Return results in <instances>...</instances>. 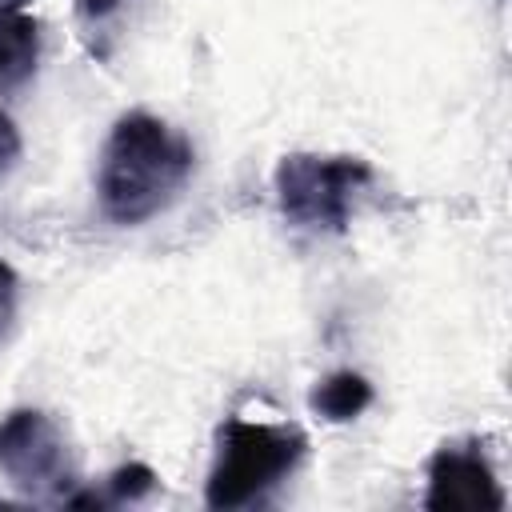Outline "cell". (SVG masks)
Segmentation results:
<instances>
[{
	"label": "cell",
	"instance_id": "obj_9",
	"mask_svg": "<svg viewBox=\"0 0 512 512\" xmlns=\"http://www.w3.org/2000/svg\"><path fill=\"white\" fill-rule=\"evenodd\" d=\"M12 316H16V272L0 260V332L8 328Z\"/></svg>",
	"mask_w": 512,
	"mask_h": 512
},
{
	"label": "cell",
	"instance_id": "obj_3",
	"mask_svg": "<svg viewBox=\"0 0 512 512\" xmlns=\"http://www.w3.org/2000/svg\"><path fill=\"white\" fill-rule=\"evenodd\" d=\"M372 180V168L360 156H316L292 152L276 164V200L288 224L344 232L356 192Z\"/></svg>",
	"mask_w": 512,
	"mask_h": 512
},
{
	"label": "cell",
	"instance_id": "obj_2",
	"mask_svg": "<svg viewBox=\"0 0 512 512\" xmlns=\"http://www.w3.org/2000/svg\"><path fill=\"white\" fill-rule=\"evenodd\" d=\"M304 432L292 424L228 420L216 440V464L208 472V508H244L276 488L304 460Z\"/></svg>",
	"mask_w": 512,
	"mask_h": 512
},
{
	"label": "cell",
	"instance_id": "obj_7",
	"mask_svg": "<svg viewBox=\"0 0 512 512\" xmlns=\"http://www.w3.org/2000/svg\"><path fill=\"white\" fill-rule=\"evenodd\" d=\"M368 404H372V384L360 372H332L312 388V408L336 424L356 420Z\"/></svg>",
	"mask_w": 512,
	"mask_h": 512
},
{
	"label": "cell",
	"instance_id": "obj_10",
	"mask_svg": "<svg viewBox=\"0 0 512 512\" xmlns=\"http://www.w3.org/2000/svg\"><path fill=\"white\" fill-rule=\"evenodd\" d=\"M20 156V132L12 124V116L0 108V168H8Z\"/></svg>",
	"mask_w": 512,
	"mask_h": 512
},
{
	"label": "cell",
	"instance_id": "obj_5",
	"mask_svg": "<svg viewBox=\"0 0 512 512\" xmlns=\"http://www.w3.org/2000/svg\"><path fill=\"white\" fill-rule=\"evenodd\" d=\"M428 512H500L504 492L476 444H444L428 464Z\"/></svg>",
	"mask_w": 512,
	"mask_h": 512
},
{
	"label": "cell",
	"instance_id": "obj_8",
	"mask_svg": "<svg viewBox=\"0 0 512 512\" xmlns=\"http://www.w3.org/2000/svg\"><path fill=\"white\" fill-rule=\"evenodd\" d=\"M108 488H112L116 500H140L156 488V472L148 464H124L108 476Z\"/></svg>",
	"mask_w": 512,
	"mask_h": 512
},
{
	"label": "cell",
	"instance_id": "obj_11",
	"mask_svg": "<svg viewBox=\"0 0 512 512\" xmlns=\"http://www.w3.org/2000/svg\"><path fill=\"white\" fill-rule=\"evenodd\" d=\"M120 4H124V0H76V12H80L84 24H100V20H108Z\"/></svg>",
	"mask_w": 512,
	"mask_h": 512
},
{
	"label": "cell",
	"instance_id": "obj_6",
	"mask_svg": "<svg viewBox=\"0 0 512 512\" xmlns=\"http://www.w3.org/2000/svg\"><path fill=\"white\" fill-rule=\"evenodd\" d=\"M40 60V20L28 12H0V88H16L36 72Z\"/></svg>",
	"mask_w": 512,
	"mask_h": 512
},
{
	"label": "cell",
	"instance_id": "obj_4",
	"mask_svg": "<svg viewBox=\"0 0 512 512\" xmlns=\"http://www.w3.org/2000/svg\"><path fill=\"white\" fill-rule=\"evenodd\" d=\"M0 472L28 496H48L72 484L68 440L40 408H16L0 420Z\"/></svg>",
	"mask_w": 512,
	"mask_h": 512
},
{
	"label": "cell",
	"instance_id": "obj_1",
	"mask_svg": "<svg viewBox=\"0 0 512 512\" xmlns=\"http://www.w3.org/2000/svg\"><path fill=\"white\" fill-rule=\"evenodd\" d=\"M192 144L148 112H128L116 120L100 156V208L116 224H144L176 200L192 176Z\"/></svg>",
	"mask_w": 512,
	"mask_h": 512
}]
</instances>
